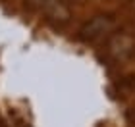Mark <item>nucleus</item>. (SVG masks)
Listing matches in <instances>:
<instances>
[{"mask_svg": "<svg viewBox=\"0 0 135 127\" xmlns=\"http://www.w3.org/2000/svg\"><path fill=\"white\" fill-rule=\"evenodd\" d=\"M116 27V23L112 17H108V16H99V17H95V19H91L87 25H85L81 29V39L83 40H99L102 39L106 33H110L112 29Z\"/></svg>", "mask_w": 135, "mask_h": 127, "instance_id": "f257e3e1", "label": "nucleus"}, {"mask_svg": "<svg viewBox=\"0 0 135 127\" xmlns=\"http://www.w3.org/2000/svg\"><path fill=\"white\" fill-rule=\"evenodd\" d=\"M31 2L39 10L46 12L50 17H60V19H66L68 17V10H66L62 0H31Z\"/></svg>", "mask_w": 135, "mask_h": 127, "instance_id": "f03ea898", "label": "nucleus"}, {"mask_svg": "<svg viewBox=\"0 0 135 127\" xmlns=\"http://www.w3.org/2000/svg\"><path fill=\"white\" fill-rule=\"evenodd\" d=\"M126 39H127V35H118L112 42H110V52H112V56L114 58H118V60H124V58H127L129 54L133 52V48H135V42L133 44H124L126 42Z\"/></svg>", "mask_w": 135, "mask_h": 127, "instance_id": "7ed1b4c3", "label": "nucleus"}, {"mask_svg": "<svg viewBox=\"0 0 135 127\" xmlns=\"http://www.w3.org/2000/svg\"><path fill=\"white\" fill-rule=\"evenodd\" d=\"M133 6H135V0H133Z\"/></svg>", "mask_w": 135, "mask_h": 127, "instance_id": "20e7f679", "label": "nucleus"}]
</instances>
